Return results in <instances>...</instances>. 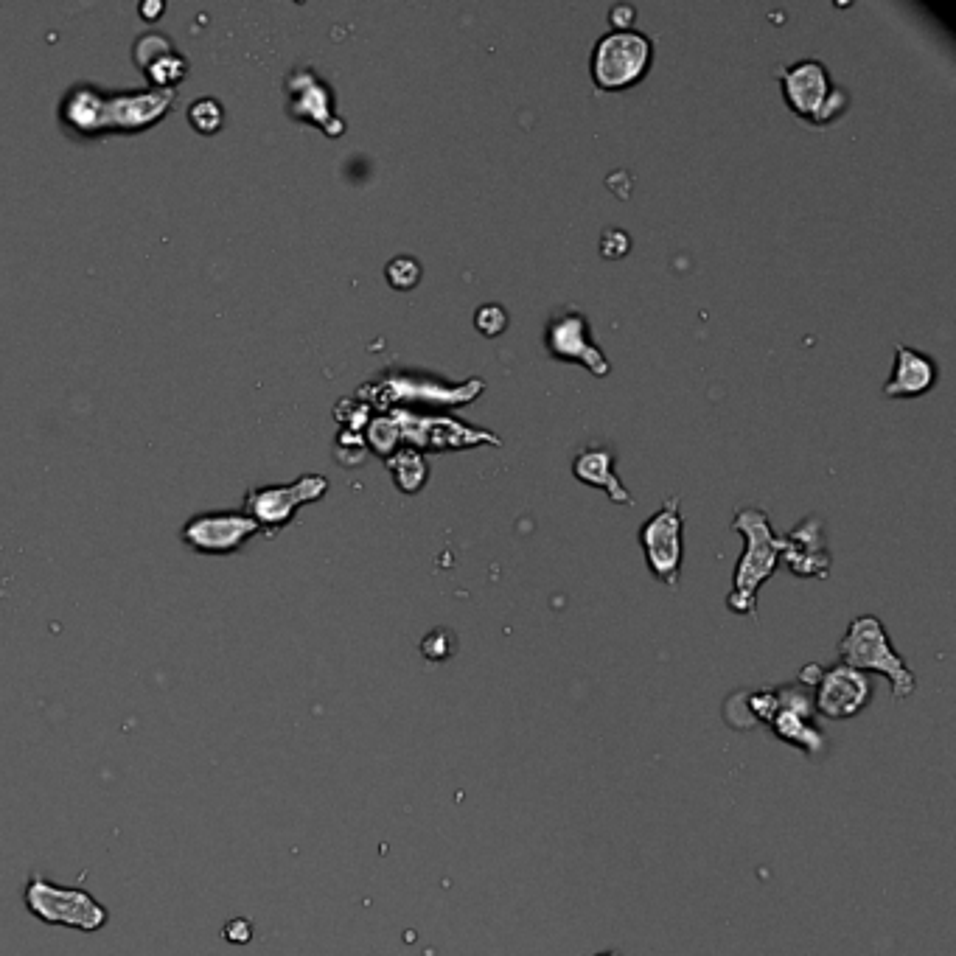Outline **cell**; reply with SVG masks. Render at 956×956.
<instances>
[{
  "label": "cell",
  "instance_id": "cell-1",
  "mask_svg": "<svg viewBox=\"0 0 956 956\" xmlns=\"http://www.w3.org/2000/svg\"><path fill=\"white\" fill-rule=\"evenodd\" d=\"M732 530L743 533L746 547H743V556L735 567V581H732V592L727 595V609L743 614V617H757V592L780 567L783 542L771 530L766 511L752 508V505L735 514Z\"/></svg>",
  "mask_w": 956,
  "mask_h": 956
},
{
  "label": "cell",
  "instance_id": "cell-2",
  "mask_svg": "<svg viewBox=\"0 0 956 956\" xmlns=\"http://www.w3.org/2000/svg\"><path fill=\"white\" fill-rule=\"evenodd\" d=\"M746 699H749V707H746L749 715L760 724H766L780 741L797 746L811 757L825 752L828 738L814 727L816 710L811 687L797 682V685H785L777 690L746 693Z\"/></svg>",
  "mask_w": 956,
  "mask_h": 956
},
{
  "label": "cell",
  "instance_id": "cell-3",
  "mask_svg": "<svg viewBox=\"0 0 956 956\" xmlns=\"http://www.w3.org/2000/svg\"><path fill=\"white\" fill-rule=\"evenodd\" d=\"M839 662L867 676L881 673L892 685V696L898 701L909 699L917 690V676L906 665V659L895 651L889 631L875 614H861L847 626L844 637L839 640Z\"/></svg>",
  "mask_w": 956,
  "mask_h": 956
},
{
  "label": "cell",
  "instance_id": "cell-4",
  "mask_svg": "<svg viewBox=\"0 0 956 956\" xmlns=\"http://www.w3.org/2000/svg\"><path fill=\"white\" fill-rule=\"evenodd\" d=\"M654 57L651 37L637 29L603 34L592 51V79L600 90H626L640 82Z\"/></svg>",
  "mask_w": 956,
  "mask_h": 956
},
{
  "label": "cell",
  "instance_id": "cell-5",
  "mask_svg": "<svg viewBox=\"0 0 956 956\" xmlns=\"http://www.w3.org/2000/svg\"><path fill=\"white\" fill-rule=\"evenodd\" d=\"M791 110L814 124H830L847 107V93L833 87L828 68L819 59H802L777 71Z\"/></svg>",
  "mask_w": 956,
  "mask_h": 956
},
{
  "label": "cell",
  "instance_id": "cell-6",
  "mask_svg": "<svg viewBox=\"0 0 956 956\" xmlns=\"http://www.w3.org/2000/svg\"><path fill=\"white\" fill-rule=\"evenodd\" d=\"M682 497L673 494L665 500L657 514L648 516L643 528H640V544L645 550V561L651 572L657 575V581L676 589L682 578V558H685V516L679 511Z\"/></svg>",
  "mask_w": 956,
  "mask_h": 956
},
{
  "label": "cell",
  "instance_id": "cell-7",
  "mask_svg": "<svg viewBox=\"0 0 956 956\" xmlns=\"http://www.w3.org/2000/svg\"><path fill=\"white\" fill-rule=\"evenodd\" d=\"M872 701V682L867 673L856 671L850 665L822 668L814 685V710L830 721H850L861 715Z\"/></svg>",
  "mask_w": 956,
  "mask_h": 956
},
{
  "label": "cell",
  "instance_id": "cell-8",
  "mask_svg": "<svg viewBox=\"0 0 956 956\" xmlns=\"http://www.w3.org/2000/svg\"><path fill=\"white\" fill-rule=\"evenodd\" d=\"M547 351L564 362H584L595 376L609 373V359L603 354V348L592 340L589 323L578 309L558 312L547 323Z\"/></svg>",
  "mask_w": 956,
  "mask_h": 956
},
{
  "label": "cell",
  "instance_id": "cell-9",
  "mask_svg": "<svg viewBox=\"0 0 956 956\" xmlns=\"http://www.w3.org/2000/svg\"><path fill=\"white\" fill-rule=\"evenodd\" d=\"M783 550L780 561L800 578H828L833 558H830L828 542H825V525L819 516H805L800 525L780 536Z\"/></svg>",
  "mask_w": 956,
  "mask_h": 956
},
{
  "label": "cell",
  "instance_id": "cell-10",
  "mask_svg": "<svg viewBox=\"0 0 956 956\" xmlns=\"http://www.w3.org/2000/svg\"><path fill=\"white\" fill-rule=\"evenodd\" d=\"M937 382V365L931 362V357L898 345L895 348V373L889 376V382L884 385L886 396L892 399H909V396H923L926 390H931Z\"/></svg>",
  "mask_w": 956,
  "mask_h": 956
},
{
  "label": "cell",
  "instance_id": "cell-11",
  "mask_svg": "<svg viewBox=\"0 0 956 956\" xmlns=\"http://www.w3.org/2000/svg\"><path fill=\"white\" fill-rule=\"evenodd\" d=\"M572 474L589 486L603 488L612 497V502H620V505L634 502V497L628 494V488L620 483V477L614 471V452L609 446H595V443L584 446L572 460Z\"/></svg>",
  "mask_w": 956,
  "mask_h": 956
},
{
  "label": "cell",
  "instance_id": "cell-12",
  "mask_svg": "<svg viewBox=\"0 0 956 956\" xmlns=\"http://www.w3.org/2000/svg\"><path fill=\"white\" fill-rule=\"evenodd\" d=\"M393 469H396V480H399V486L407 491V494H413L418 488L427 483V463H424V457L418 455L415 449H404L396 460H393Z\"/></svg>",
  "mask_w": 956,
  "mask_h": 956
},
{
  "label": "cell",
  "instance_id": "cell-13",
  "mask_svg": "<svg viewBox=\"0 0 956 956\" xmlns=\"http://www.w3.org/2000/svg\"><path fill=\"white\" fill-rule=\"evenodd\" d=\"M457 651L455 634L449 628H432L427 637L421 640V654L429 662H446Z\"/></svg>",
  "mask_w": 956,
  "mask_h": 956
},
{
  "label": "cell",
  "instance_id": "cell-14",
  "mask_svg": "<svg viewBox=\"0 0 956 956\" xmlns=\"http://www.w3.org/2000/svg\"><path fill=\"white\" fill-rule=\"evenodd\" d=\"M387 281L396 289H413L421 281V264L413 256H399L387 264Z\"/></svg>",
  "mask_w": 956,
  "mask_h": 956
},
{
  "label": "cell",
  "instance_id": "cell-15",
  "mask_svg": "<svg viewBox=\"0 0 956 956\" xmlns=\"http://www.w3.org/2000/svg\"><path fill=\"white\" fill-rule=\"evenodd\" d=\"M474 323H477V329L483 331L486 337H500L502 331L508 329V312L502 309L500 303H486V306L477 309Z\"/></svg>",
  "mask_w": 956,
  "mask_h": 956
},
{
  "label": "cell",
  "instance_id": "cell-16",
  "mask_svg": "<svg viewBox=\"0 0 956 956\" xmlns=\"http://www.w3.org/2000/svg\"><path fill=\"white\" fill-rule=\"evenodd\" d=\"M612 23L617 26V29H631V23H634V9H631V6H614Z\"/></svg>",
  "mask_w": 956,
  "mask_h": 956
},
{
  "label": "cell",
  "instance_id": "cell-17",
  "mask_svg": "<svg viewBox=\"0 0 956 956\" xmlns=\"http://www.w3.org/2000/svg\"><path fill=\"white\" fill-rule=\"evenodd\" d=\"M595 956H620V954H617V951H600V954Z\"/></svg>",
  "mask_w": 956,
  "mask_h": 956
}]
</instances>
